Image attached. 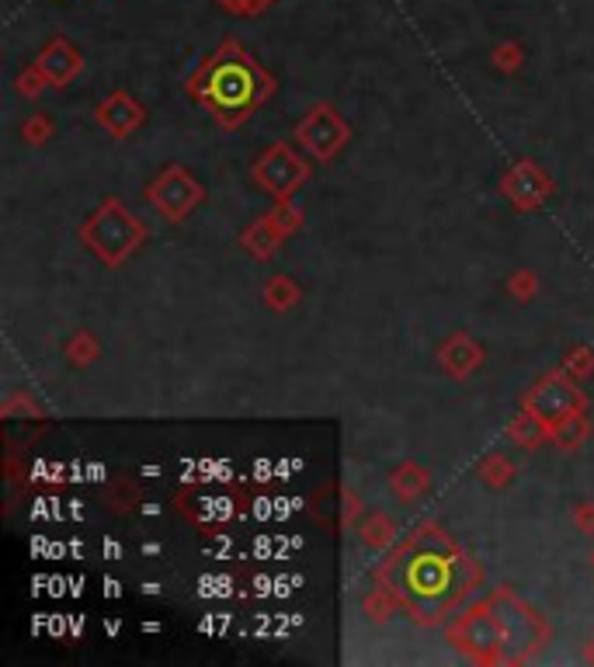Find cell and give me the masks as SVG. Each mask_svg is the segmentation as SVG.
I'll list each match as a JSON object with an SVG mask.
<instances>
[{
  "mask_svg": "<svg viewBox=\"0 0 594 667\" xmlns=\"http://www.w3.org/2000/svg\"><path fill=\"white\" fill-rule=\"evenodd\" d=\"M379 588L403 612L421 622H435L459 605L476 581V563L438 529H421L376 570Z\"/></svg>",
  "mask_w": 594,
  "mask_h": 667,
  "instance_id": "cell-1",
  "label": "cell"
},
{
  "mask_svg": "<svg viewBox=\"0 0 594 667\" xmlns=\"http://www.w3.org/2000/svg\"><path fill=\"white\" fill-rule=\"evenodd\" d=\"M268 77L258 70V63L237 46L226 42L216 56L202 67V73L192 80V94L212 105L216 112H240L254 108L268 94Z\"/></svg>",
  "mask_w": 594,
  "mask_h": 667,
  "instance_id": "cell-2",
  "label": "cell"
},
{
  "mask_svg": "<svg viewBox=\"0 0 594 667\" xmlns=\"http://www.w3.org/2000/svg\"><path fill=\"white\" fill-rule=\"evenodd\" d=\"M84 240H87V244H91L94 251H98L105 261L119 265V261L132 251V247H136L139 240H143V226H139L136 219H132L119 202H105V205H101L98 216H94L91 223H87Z\"/></svg>",
  "mask_w": 594,
  "mask_h": 667,
  "instance_id": "cell-3",
  "label": "cell"
},
{
  "mask_svg": "<svg viewBox=\"0 0 594 667\" xmlns=\"http://www.w3.org/2000/svg\"><path fill=\"white\" fill-rule=\"evenodd\" d=\"M452 640L459 650H466L473 661H508V643H504V629L497 612L487 605H480L476 612L462 615L459 626L452 629Z\"/></svg>",
  "mask_w": 594,
  "mask_h": 667,
  "instance_id": "cell-4",
  "label": "cell"
},
{
  "mask_svg": "<svg viewBox=\"0 0 594 667\" xmlns=\"http://www.w3.org/2000/svg\"><path fill=\"white\" fill-rule=\"evenodd\" d=\"M490 608H494L497 619H501L504 643H508V661H522V657L535 654V650L542 647L546 629H542V622L535 619L515 595L501 591V595L490 598Z\"/></svg>",
  "mask_w": 594,
  "mask_h": 667,
  "instance_id": "cell-5",
  "label": "cell"
},
{
  "mask_svg": "<svg viewBox=\"0 0 594 667\" xmlns=\"http://www.w3.org/2000/svg\"><path fill=\"white\" fill-rule=\"evenodd\" d=\"M146 195H150V202L157 205L167 219H181L198 199H202V188H198L181 167H171V171H164L157 181H153Z\"/></svg>",
  "mask_w": 594,
  "mask_h": 667,
  "instance_id": "cell-6",
  "label": "cell"
},
{
  "mask_svg": "<svg viewBox=\"0 0 594 667\" xmlns=\"http://www.w3.org/2000/svg\"><path fill=\"white\" fill-rule=\"evenodd\" d=\"M299 139H303V143L310 146L317 157H330V153H334L337 146L348 139V126L337 119V112L320 108V112H313L310 119L299 126Z\"/></svg>",
  "mask_w": 594,
  "mask_h": 667,
  "instance_id": "cell-7",
  "label": "cell"
},
{
  "mask_svg": "<svg viewBox=\"0 0 594 667\" xmlns=\"http://www.w3.org/2000/svg\"><path fill=\"white\" fill-rule=\"evenodd\" d=\"M303 178H306L303 164H299V160H292V153L285 150V146H282V150H271L268 157H264L258 164V181H261V185H268L275 195H289Z\"/></svg>",
  "mask_w": 594,
  "mask_h": 667,
  "instance_id": "cell-8",
  "label": "cell"
},
{
  "mask_svg": "<svg viewBox=\"0 0 594 667\" xmlns=\"http://www.w3.org/2000/svg\"><path fill=\"white\" fill-rule=\"evenodd\" d=\"M233 515V497L230 494H209L198 497V508H192V518L198 525H219Z\"/></svg>",
  "mask_w": 594,
  "mask_h": 667,
  "instance_id": "cell-9",
  "label": "cell"
}]
</instances>
